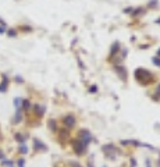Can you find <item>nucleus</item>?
Wrapping results in <instances>:
<instances>
[{
	"label": "nucleus",
	"mask_w": 160,
	"mask_h": 167,
	"mask_svg": "<svg viewBox=\"0 0 160 167\" xmlns=\"http://www.w3.org/2000/svg\"><path fill=\"white\" fill-rule=\"evenodd\" d=\"M120 42H114L112 46H110V59L113 57V56H116L118 52H120Z\"/></svg>",
	"instance_id": "8"
},
{
	"label": "nucleus",
	"mask_w": 160,
	"mask_h": 167,
	"mask_svg": "<svg viewBox=\"0 0 160 167\" xmlns=\"http://www.w3.org/2000/svg\"><path fill=\"white\" fill-rule=\"evenodd\" d=\"M125 56H127V49H123V52H121V57H125Z\"/></svg>",
	"instance_id": "26"
},
{
	"label": "nucleus",
	"mask_w": 160,
	"mask_h": 167,
	"mask_svg": "<svg viewBox=\"0 0 160 167\" xmlns=\"http://www.w3.org/2000/svg\"><path fill=\"white\" fill-rule=\"evenodd\" d=\"M63 124L65 125L67 130H73L75 125V117L73 114H67L65 117L63 118Z\"/></svg>",
	"instance_id": "4"
},
{
	"label": "nucleus",
	"mask_w": 160,
	"mask_h": 167,
	"mask_svg": "<svg viewBox=\"0 0 160 167\" xmlns=\"http://www.w3.org/2000/svg\"><path fill=\"white\" fill-rule=\"evenodd\" d=\"M21 28H22V31H29V32L32 31L31 26H21Z\"/></svg>",
	"instance_id": "25"
},
{
	"label": "nucleus",
	"mask_w": 160,
	"mask_h": 167,
	"mask_svg": "<svg viewBox=\"0 0 160 167\" xmlns=\"http://www.w3.org/2000/svg\"><path fill=\"white\" fill-rule=\"evenodd\" d=\"M16 141H18V142H25V136L22 135V134H16Z\"/></svg>",
	"instance_id": "16"
},
{
	"label": "nucleus",
	"mask_w": 160,
	"mask_h": 167,
	"mask_svg": "<svg viewBox=\"0 0 160 167\" xmlns=\"http://www.w3.org/2000/svg\"><path fill=\"white\" fill-rule=\"evenodd\" d=\"M156 4H157V0H152V1H149V7H153V9H155L156 7Z\"/></svg>",
	"instance_id": "21"
},
{
	"label": "nucleus",
	"mask_w": 160,
	"mask_h": 167,
	"mask_svg": "<svg viewBox=\"0 0 160 167\" xmlns=\"http://www.w3.org/2000/svg\"><path fill=\"white\" fill-rule=\"evenodd\" d=\"M139 13H142V10H141V9H137V10H135V11L132 13V17H137V16L139 14Z\"/></svg>",
	"instance_id": "23"
},
{
	"label": "nucleus",
	"mask_w": 160,
	"mask_h": 167,
	"mask_svg": "<svg viewBox=\"0 0 160 167\" xmlns=\"http://www.w3.org/2000/svg\"><path fill=\"white\" fill-rule=\"evenodd\" d=\"M20 152H21L22 155H25V153H28V148L25 145H21L20 146Z\"/></svg>",
	"instance_id": "17"
},
{
	"label": "nucleus",
	"mask_w": 160,
	"mask_h": 167,
	"mask_svg": "<svg viewBox=\"0 0 160 167\" xmlns=\"http://www.w3.org/2000/svg\"><path fill=\"white\" fill-rule=\"evenodd\" d=\"M77 139H80L84 145L88 146V145H89V142L92 141V135H91V132H89V131L82 130L80 134H78V138H77Z\"/></svg>",
	"instance_id": "2"
},
{
	"label": "nucleus",
	"mask_w": 160,
	"mask_h": 167,
	"mask_svg": "<svg viewBox=\"0 0 160 167\" xmlns=\"http://www.w3.org/2000/svg\"><path fill=\"white\" fill-rule=\"evenodd\" d=\"M114 70H116L117 75L120 77V79L125 82V81H127V68L124 67V66H116V67H114Z\"/></svg>",
	"instance_id": "5"
},
{
	"label": "nucleus",
	"mask_w": 160,
	"mask_h": 167,
	"mask_svg": "<svg viewBox=\"0 0 160 167\" xmlns=\"http://www.w3.org/2000/svg\"><path fill=\"white\" fill-rule=\"evenodd\" d=\"M159 167H160V159H159Z\"/></svg>",
	"instance_id": "31"
},
{
	"label": "nucleus",
	"mask_w": 160,
	"mask_h": 167,
	"mask_svg": "<svg viewBox=\"0 0 160 167\" xmlns=\"http://www.w3.org/2000/svg\"><path fill=\"white\" fill-rule=\"evenodd\" d=\"M134 75H135V79H137L141 85H144V86L153 84L155 82V79H156L155 75L150 73V71H148L146 68H137L135 73H134Z\"/></svg>",
	"instance_id": "1"
},
{
	"label": "nucleus",
	"mask_w": 160,
	"mask_h": 167,
	"mask_svg": "<svg viewBox=\"0 0 160 167\" xmlns=\"http://www.w3.org/2000/svg\"><path fill=\"white\" fill-rule=\"evenodd\" d=\"M33 148H35V151H46L48 149L46 145L43 142H41L39 139H33Z\"/></svg>",
	"instance_id": "9"
},
{
	"label": "nucleus",
	"mask_w": 160,
	"mask_h": 167,
	"mask_svg": "<svg viewBox=\"0 0 160 167\" xmlns=\"http://www.w3.org/2000/svg\"><path fill=\"white\" fill-rule=\"evenodd\" d=\"M16 81L17 82H22V78L21 77H16Z\"/></svg>",
	"instance_id": "28"
},
{
	"label": "nucleus",
	"mask_w": 160,
	"mask_h": 167,
	"mask_svg": "<svg viewBox=\"0 0 160 167\" xmlns=\"http://www.w3.org/2000/svg\"><path fill=\"white\" fill-rule=\"evenodd\" d=\"M157 56H159V57H160V49H159V50H157Z\"/></svg>",
	"instance_id": "30"
},
{
	"label": "nucleus",
	"mask_w": 160,
	"mask_h": 167,
	"mask_svg": "<svg viewBox=\"0 0 160 167\" xmlns=\"http://www.w3.org/2000/svg\"><path fill=\"white\" fill-rule=\"evenodd\" d=\"M21 106H22V109L25 110V111H28V110L31 109V102H29L28 99H24V100H22V104H21Z\"/></svg>",
	"instance_id": "12"
},
{
	"label": "nucleus",
	"mask_w": 160,
	"mask_h": 167,
	"mask_svg": "<svg viewBox=\"0 0 160 167\" xmlns=\"http://www.w3.org/2000/svg\"><path fill=\"white\" fill-rule=\"evenodd\" d=\"M153 63H155V66L160 67V57H153Z\"/></svg>",
	"instance_id": "20"
},
{
	"label": "nucleus",
	"mask_w": 160,
	"mask_h": 167,
	"mask_svg": "<svg viewBox=\"0 0 160 167\" xmlns=\"http://www.w3.org/2000/svg\"><path fill=\"white\" fill-rule=\"evenodd\" d=\"M7 85H9V78H7V75H3V82L0 85V92H6L7 91Z\"/></svg>",
	"instance_id": "10"
},
{
	"label": "nucleus",
	"mask_w": 160,
	"mask_h": 167,
	"mask_svg": "<svg viewBox=\"0 0 160 167\" xmlns=\"http://www.w3.org/2000/svg\"><path fill=\"white\" fill-rule=\"evenodd\" d=\"M17 164H18V167H24V166H25V160H24V159H20Z\"/></svg>",
	"instance_id": "22"
},
{
	"label": "nucleus",
	"mask_w": 160,
	"mask_h": 167,
	"mask_svg": "<svg viewBox=\"0 0 160 167\" xmlns=\"http://www.w3.org/2000/svg\"><path fill=\"white\" fill-rule=\"evenodd\" d=\"M60 138H61V141H63V138H64V139H67V138H68V130H67V128L60 131Z\"/></svg>",
	"instance_id": "15"
},
{
	"label": "nucleus",
	"mask_w": 160,
	"mask_h": 167,
	"mask_svg": "<svg viewBox=\"0 0 160 167\" xmlns=\"http://www.w3.org/2000/svg\"><path fill=\"white\" fill-rule=\"evenodd\" d=\"M73 149L75 151L77 155H84L86 151V146L84 145L80 139H74V141H73Z\"/></svg>",
	"instance_id": "3"
},
{
	"label": "nucleus",
	"mask_w": 160,
	"mask_h": 167,
	"mask_svg": "<svg viewBox=\"0 0 160 167\" xmlns=\"http://www.w3.org/2000/svg\"><path fill=\"white\" fill-rule=\"evenodd\" d=\"M132 11V7H127V9H124V13H131Z\"/></svg>",
	"instance_id": "27"
},
{
	"label": "nucleus",
	"mask_w": 160,
	"mask_h": 167,
	"mask_svg": "<svg viewBox=\"0 0 160 167\" xmlns=\"http://www.w3.org/2000/svg\"><path fill=\"white\" fill-rule=\"evenodd\" d=\"M48 125H49V128H50L52 131H56V130H57V124H56V120H49Z\"/></svg>",
	"instance_id": "13"
},
{
	"label": "nucleus",
	"mask_w": 160,
	"mask_h": 167,
	"mask_svg": "<svg viewBox=\"0 0 160 167\" xmlns=\"http://www.w3.org/2000/svg\"><path fill=\"white\" fill-rule=\"evenodd\" d=\"M157 22H159V24H160V20H157Z\"/></svg>",
	"instance_id": "32"
},
{
	"label": "nucleus",
	"mask_w": 160,
	"mask_h": 167,
	"mask_svg": "<svg viewBox=\"0 0 160 167\" xmlns=\"http://www.w3.org/2000/svg\"><path fill=\"white\" fill-rule=\"evenodd\" d=\"M33 110H35V114H36L38 117H42V116L45 114V111H46V107H45L43 104H35V106H33Z\"/></svg>",
	"instance_id": "7"
},
{
	"label": "nucleus",
	"mask_w": 160,
	"mask_h": 167,
	"mask_svg": "<svg viewBox=\"0 0 160 167\" xmlns=\"http://www.w3.org/2000/svg\"><path fill=\"white\" fill-rule=\"evenodd\" d=\"M22 120V113H21V110H17V113L16 116H14V120H13V123L14 124H18L20 121Z\"/></svg>",
	"instance_id": "11"
},
{
	"label": "nucleus",
	"mask_w": 160,
	"mask_h": 167,
	"mask_svg": "<svg viewBox=\"0 0 160 167\" xmlns=\"http://www.w3.org/2000/svg\"><path fill=\"white\" fill-rule=\"evenodd\" d=\"M16 35H17V32H16V31H13V29H10V31H9V36L13 38V36H16Z\"/></svg>",
	"instance_id": "24"
},
{
	"label": "nucleus",
	"mask_w": 160,
	"mask_h": 167,
	"mask_svg": "<svg viewBox=\"0 0 160 167\" xmlns=\"http://www.w3.org/2000/svg\"><path fill=\"white\" fill-rule=\"evenodd\" d=\"M21 104H22V99H20V98H16V99H14V106H16L17 110L21 109Z\"/></svg>",
	"instance_id": "14"
},
{
	"label": "nucleus",
	"mask_w": 160,
	"mask_h": 167,
	"mask_svg": "<svg viewBox=\"0 0 160 167\" xmlns=\"http://www.w3.org/2000/svg\"><path fill=\"white\" fill-rule=\"evenodd\" d=\"M156 96H155V98H153V99H155V100H159L160 99V85H159V88H157V89H156Z\"/></svg>",
	"instance_id": "19"
},
{
	"label": "nucleus",
	"mask_w": 160,
	"mask_h": 167,
	"mask_svg": "<svg viewBox=\"0 0 160 167\" xmlns=\"http://www.w3.org/2000/svg\"><path fill=\"white\" fill-rule=\"evenodd\" d=\"M71 166H73V167H81L80 164H78V163H75V162H74V163H71Z\"/></svg>",
	"instance_id": "29"
},
{
	"label": "nucleus",
	"mask_w": 160,
	"mask_h": 167,
	"mask_svg": "<svg viewBox=\"0 0 160 167\" xmlns=\"http://www.w3.org/2000/svg\"><path fill=\"white\" fill-rule=\"evenodd\" d=\"M91 93H95V92H97V86L96 85H92V86H89V89H88Z\"/></svg>",
	"instance_id": "18"
},
{
	"label": "nucleus",
	"mask_w": 160,
	"mask_h": 167,
	"mask_svg": "<svg viewBox=\"0 0 160 167\" xmlns=\"http://www.w3.org/2000/svg\"><path fill=\"white\" fill-rule=\"evenodd\" d=\"M102 149H103V152H105V155H106L107 157H110V159H114V156H113L112 153H113V152H116V148H114L113 145H105L103 148H102Z\"/></svg>",
	"instance_id": "6"
}]
</instances>
